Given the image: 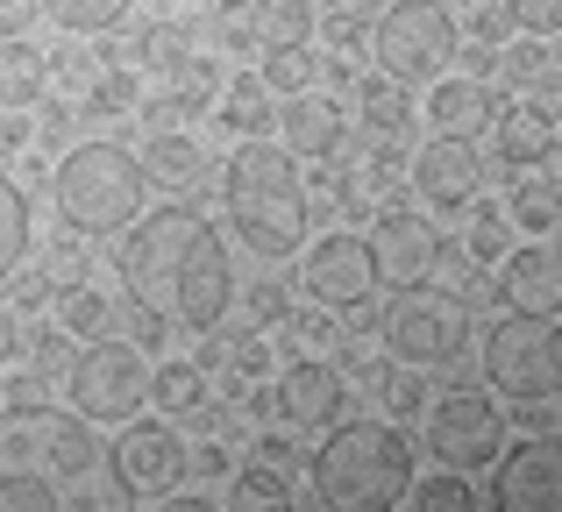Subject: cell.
Listing matches in <instances>:
<instances>
[{
    "mask_svg": "<svg viewBox=\"0 0 562 512\" xmlns=\"http://www.w3.org/2000/svg\"><path fill=\"white\" fill-rule=\"evenodd\" d=\"M114 463H122V477L136 485V499H157V491H171L186 477L192 456H186V434L157 413V420H128L122 442H114Z\"/></svg>",
    "mask_w": 562,
    "mask_h": 512,
    "instance_id": "16",
    "label": "cell"
},
{
    "mask_svg": "<svg viewBox=\"0 0 562 512\" xmlns=\"http://www.w3.org/2000/svg\"><path fill=\"white\" fill-rule=\"evenodd\" d=\"M43 22V0H0V36H29V29Z\"/></svg>",
    "mask_w": 562,
    "mask_h": 512,
    "instance_id": "39",
    "label": "cell"
},
{
    "mask_svg": "<svg viewBox=\"0 0 562 512\" xmlns=\"http://www.w3.org/2000/svg\"><path fill=\"white\" fill-rule=\"evenodd\" d=\"M278 122H285V150H292V157H342L349 122H342V107H335V100H321V93H292Z\"/></svg>",
    "mask_w": 562,
    "mask_h": 512,
    "instance_id": "20",
    "label": "cell"
},
{
    "mask_svg": "<svg viewBox=\"0 0 562 512\" xmlns=\"http://www.w3.org/2000/svg\"><path fill=\"white\" fill-rule=\"evenodd\" d=\"M0 512H136L114 448L71 406H0Z\"/></svg>",
    "mask_w": 562,
    "mask_h": 512,
    "instance_id": "1",
    "label": "cell"
},
{
    "mask_svg": "<svg viewBox=\"0 0 562 512\" xmlns=\"http://www.w3.org/2000/svg\"><path fill=\"white\" fill-rule=\"evenodd\" d=\"M43 50H29V36L0 43V100L8 107H29V100H43Z\"/></svg>",
    "mask_w": 562,
    "mask_h": 512,
    "instance_id": "28",
    "label": "cell"
},
{
    "mask_svg": "<svg viewBox=\"0 0 562 512\" xmlns=\"http://www.w3.org/2000/svg\"><path fill=\"white\" fill-rule=\"evenodd\" d=\"M143 193H150V171L136 150L122 143H79L65 150V164L50 171V207L71 236H122L143 221Z\"/></svg>",
    "mask_w": 562,
    "mask_h": 512,
    "instance_id": "5",
    "label": "cell"
},
{
    "mask_svg": "<svg viewBox=\"0 0 562 512\" xmlns=\"http://www.w3.org/2000/svg\"><path fill=\"white\" fill-rule=\"evenodd\" d=\"M249 306H257V320H285V277H263L249 292Z\"/></svg>",
    "mask_w": 562,
    "mask_h": 512,
    "instance_id": "40",
    "label": "cell"
},
{
    "mask_svg": "<svg viewBox=\"0 0 562 512\" xmlns=\"http://www.w3.org/2000/svg\"><path fill=\"white\" fill-rule=\"evenodd\" d=\"M14 349H22V320H14V306L0 299V371L14 363Z\"/></svg>",
    "mask_w": 562,
    "mask_h": 512,
    "instance_id": "41",
    "label": "cell"
},
{
    "mask_svg": "<svg viewBox=\"0 0 562 512\" xmlns=\"http://www.w3.org/2000/svg\"><path fill=\"white\" fill-rule=\"evenodd\" d=\"M506 236H513V214H498V207L470 214V257L477 263H506Z\"/></svg>",
    "mask_w": 562,
    "mask_h": 512,
    "instance_id": "36",
    "label": "cell"
},
{
    "mask_svg": "<svg viewBox=\"0 0 562 512\" xmlns=\"http://www.w3.org/2000/svg\"><path fill=\"white\" fill-rule=\"evenodd\" d=\"M506 8H513V22H520L527 36H541V43L562 36V0H506Z\"/></svg>",
    "mask_w": 562,
    "mask_h": 512,
    "instance_id": "38",
    "label": "cell"
},
{
    "mask_svg": "<svg viewBox=\"0 0 562 512\" xmlns=\"http://www.w3.org/2000/svg\"><path fill=\"white\" fill-rule=\"evenodd\" d=\"M492 79L513 86V93H535V100H555V93H562V65H555V50H549L541 36L492 50Z\"/></svg>",
    "mask_w": 562,
    "mask_h": 512,
    "instance_id": "21",
    "label": "cell"
},
{
    "mask_svg": "<svg viewBox=\"0 0 562 512\" xmlns=\"http://www.w3.org/2000/svg\"><path fill=\"white\" fill-rule=\"evenodd\" d=\"M29 257V193L0 171V277Z\"/></svg>",
    "mask_w": 562,
    "mask_h": 512,
    "instance_id": "33",
    "label": "cell"
},
{
    "mask_svg": "<svg viewBox=\"0 0 562 512\" xmlns=\"http://www.w3.org/2000/svg\"><path fill=\"white\" fill-rule=\"evenodd\" d=\"M221 207H228V228L263 263H285L306 242V214H314L306 179H300V157H292L285 143L249 136L243 150L228 157V171H221Z\"/></svg>",
    "mask_w": 562,
    "mask_h": 512,
    "instance_id": "3",
    "label": "cell"
},
{
    "mask_svg": "<svg viewBox=\"0 0 562 512\" xmlns=\"http://www.w3.org/2000/svg\"><path fill=\"white\" fill-rule=\"evenodd\" d=\"M65 399L79 420H93V428H128V420H143V406H150V363H143V349L128 342H86L79 356H71L65 371Z\"/></svg>",
    "mask_w": 562,
    "mask_h": 512,
    "instance_id": "8",
    "label": "cell"
},
{
    "mask_svg": "<svg viewBox=\"0 0 562 512\" xmlns=\"http://www.w3.org/2000/svg\"><path fill=\"white\" fill-rule=\"evenodd\" d=\"M243 512H292V499H257V505H243Z\"/></svg>",
    "mask_w": 562,
    "mask_h": 512,
    "instance_id": "44",
    "label": "cell"
},
{
    "mask_svg": "<svg viewBox=\"0 0 562 512\" xmlns=\"http://www.w3.org/2000/svg\"><path fill=\"white\" fill-rule=\"evenodd\" d=\"M384 349L413 371L449 363L463 349V306L456 299H427V292H398V306L384 314Z\"/></svg>",
    "mask_w": 562,
    "mask_h": 512,
    "instance_id": "11",
    "label": "cell"
},
{
    "mask_svg": "<svg viewBox=\"0 0 562 512\" xmlns=\"http://www.w3.org/2000/svg\"><path fill=\"white\" fill-rule=\"evenodd\" d=\"M371 250H378V277L392 292H420L441 263V228L413 207H384L371 228Z\"/></svg>",
    "mask_w": 562,
    "mask_h": 512,
    "instance_id": "15",
    "label": "cell"
},
{
    "mask_svg": "<svg viewBox=\"0 0 562 512\" xmlns=\"http://www.w3.org/2000/svg\"><path fill=\"white\" fill-rule=\"evenodd\" d=\"M314 36V0H249V43L263 50H300Z\"/></svg>",
    "mask_w": 562,
    "mask_h": 512,
    "instance_id": "23",
    "label": "cell"
},
{
    "mask_svg": "<svg viewBox=\"0 0 562 512\" xmlns=\"http://www.w3.org/2000/svg\"><path fill=\"white\" fill-rule=\"evenodd\" d=\"M192 463H200L206 477H235V456H228V448H221V442H206V448H200V456H192Z\"/></svg>",
    "mask_w": 562,
    "mask_h": 512,
    "instance_id": "42",
    "label": "cell"
},
{
    "mask_svg": "<svg viewBox=\"0 0 562 512\" xmlns=\"http://www.w3.org/2000/svg\"><path fill=\"white\" fill-rule=\"evenodd\" d=\"M506 214H513V228H527V236H549L562 221V185L555 179H520L506 193Z\"/></svg>",
    "mask_w": 562,
    "mask_h": 512,
    "instance_id": "30",
    "label": "cell"
},
{
    "mask_svg": "<svg viewBox=\"0 0 562 512\" xmlns=\"http://www.w3.org/2000/svg\"><path fill=\"white\" fill-rule=\"evenodd\" d=\"M128 8H136V0H43V14H50L65 36H108Z\"/></svg>",
    "mask_w": 562,
    "mask_h": 512,
    "instance_id": "31",
    "label": "cell"
},
{
    "mask_svg": "<svg viewBox=\"0 0 562 512\" xmlns=\"http://www.w3.org/2000/svg\"><path fill=\"white\" fill-rule=\"evenodd\" d=\"M157 512H214V499H200V491H165Z\"/></svg>",
    "mask_w": 562,
    "mask_h": 512,
    "instance_id": "43",
    "label": "cell"
},
{
    "mask_svg": "<svg viewBox=\"0 0 562 512\" xmlns=\"http://www.w3.org/2000/svg\"><path fill=\"white\" fill-rule=\"evenodd\" d=\"M427 448L441 456V470H484V463H498V406L470 385L441 391L427 406Z\"/></svg>",
    "mask_w": 562,
    "mask_h": 512,
    "instance_id": "10",
    "label": "cell"
},
{
    "mask_svg": "<svg viewBox=\"0 0 562 512\" xmlns=\"http://www.w3.org/2000/svg\"><path fill=\"white\" fill-rule=\"evenodd\" d=\"M492 512H562V434H527L498 456Z\"/></svg>",
    "mask_w": 562,
    "mask_h": 512,
    "instance_id": "14",
    "label": "cell"
},
{
    "mask_svg": "<svg viewBox=\"0 0 562 512\" xmlns=\"http://www.w3.org/2000/svg\"><path fill=\"white\" fill-rule=\"evenodd\" d=\"M150 399L165 420H186V413H206L214 385H206V363L200 356H179V363H157L150 371Z\"/></svg>",
    "mask_w": 562,
    "mask_h": 512,
    "instance_id": "25",
    "label": "cell"
},
{
    "mask_svg": "<svg viewBox=\"0 0 562 512\" xmlns=\"http://www.w3.org/2000/svg\"><path fill=\"white\" fill-rule=\"evenodd\" d=\"M122 285L128 306L157 314L171 334H214L235 306V263L221 250L214 221L186 200L143 214L122 242Z\"/></svg>",
    "mask_w": 562,
    "mask_h": 512,
    "instance_id": "2",
    "label": "cell"
},
{
    "mask_svg": "<svg viewBox=\"0 0 562 512\" xmlns=\"http://www.w3.org/2000/svg\"><path fill=\"white\" fill-rule=\"evenodd\" d=\"M498 299L513 314H562V250L549 236L506 250V263H498Z\"/></svg>",
    "mask_w": 562,
    "mask_h": 512,
    "instance_id": "17",
    "label": "cell"
},
{
    "mask_svg": "<svg viewBox=\"0 0 562 512\" xmlns=\"http://www.w3.org/2000/svg\"><path fill=\"white\" fill-rule=\"evenodd\" d=\"M484 377L498 385V399L541 406L562 391V320L555 314H506L484 334Z\"/></svg>",
    "mask_w": 562,
    "mask_h": 512,
    "instance_id": "6",
    "label": "cell"
},
{
    "mask_svg": "<svg viewBox=\"0 0 562 512\" xmlns=\"http://www.w3.org/2000/svg\"><path fill=\"white\" fill-rule=\"evenodd\" d=\"M413 193H420L427 214L477 207V193H484V150H477V136H427L420 150H413Z\"/></svg>",
    "mask_w": 562,
    "mask_h": 512,
    "instance_id": "12",
    "label": "cell"
},
{
    "mask_svg": "<svg viewBox=\"0 0 562 512\" xmlns=\"http://www.w3.org/2000/svg\"><path fill=\"white\" fill-rule=\"evenodd\" d=\"M136 107H143V79L128 65L93 71V86H86V114H136Z\"/></svg>",
    "mask_w": 562,
    "mask_h": 512,
    "instance_id": "35",
    "label": "cell"
},
{
    "mask_svg": "<svg viewBox=\"0 0 562 512\" xmlns=\"http://www.w3.org/2000/svg\"><path fill=\"white\" fill-rule=\"evenodd\" d=\"M413 512H477V485H470V470L413 477Z\"/></svg>",
    "mask_w": 562,
    "mask_h": 512,
    "instance_id": "32",
    "label": "cell"
},
{
    "mask_svg": "<svg viewBox=\"0 0 562 512\" xmlns=\"http://www.w3.org/2000/svg\"><path fill=\"white\" fill-rule=\"evenodd\" d=\"M492 150H498V164H513V171L549 164V157H555V114L541 107L535 93H527V100H498Z\"/></svg>",
    "mask_w": 562,
    "mask_h": 512,
    "instance_id": "19",
    "label": "cell"
},
{
    "mask_svg": "<svg viewBox=\"0 0 562 512\" xmlns=\"http://www.w3.org/2000/svg\"><path fill=\"white\" fill-rule=\"evenodd\" d=\"M378 285L384 277H378L371 236H321L314 250L300 257V292L321 306V314H363Z\"/></svg>",
    "mask_w": 562,
    "mask_h": 512,
    "instance_id": "9",
    "label": "cell"
},
{
    "mask_svg": "<svg viewBox=\"0 0 562 512\" xmlns=\"http://www.w3.org/2000/svg\"><path fill=\"white\" fill-rule=\"evenodd\" d=\"M143 171H150L165 193H192V185L214 179V164H206V150L179 128H165V136H150V150H143Z\"/></svg>",
    "mask_w": 562,
    "mask_h": 512,
    "instance_id": "22",
    "label": "cell"
},
{
    "mask_svg": "<svg viewBox=\"0 0 562 512\" xmlns=\"http://www.w3.org/2000/svg\"><path fill=\"white\" fill-rule=\"evenodd\" d=\"M214 93H221V71H214V57H179V65H165V71H157V107L200 114Z\"/></svg>",
    "mask_w": 562,
    "mask_h": 512,
    "instance_id": "26",
    "label": "cell"
},
{
    "mask_svg": "<svg viewBox=\"0 0 562 512\" xmlns=\"http://www.w3.org/2000/svg\"><path fill=\"white\" fill-rule=\"evenodd\" d=\"M384 406H392V420H413V413H427V406H435V399H427V385L413 377V363L384 377Z\"/></svg>",
    "mask_w": 562,
    "mask_h": 512,
    "instance_id": "37",
    "label": "cell"
},
{
    "mask_svg": "<svg viewBox=\"0 0 562 512\" xmlns=\"http://www.w3.org/2000/svg\"><path fill=\"white\" fill-rule=\"evenodd\" d=\"M427 128L435 136H477V128L498 122V100H492V79H477V71H449V79L427 86Z\"/></svg>",
    "mask_w": 562,
    "mask_h": 512,
    "instance_id": "18",
    "label": "cell"
},
{
    "mask_svg": "<svg viewBox=\"0 0 562 512\" xmlns=\"http://www.w3.org/2000/svg\"><path fill=\"white\" fill-rule=\"evenodd\" d=\"M357 122L371 128V136H406L413 128V100H406V79H392V71H363L357 86Z\"/></svg>",
    "mask_w": 562,
    "mask_h": 512,
    "instance_id": "24",
    "label": "cell"
},
{
    "mask_svg": "<svg viewBox=\"0 0 562 512\" xmlns=\"http://www.w3.org/2000/svg\"><path fill=\"white\" fill-rule=\"evenodd\" d=\"M456 50H463V29H456V14L441 8V0H392V8L371 22V57L378 71H392V79H449Z\"/></svg>",
    "mask_w": 562,
    "mask_h": 512,
    "instance_id": "7",
    "label": "cell"
},
{
    "mask_svg": "<svg viewBox=\"0 0 562 512\" xmlns=\"http://www.w3.org/2000/svg\"><path fill=\"white\" fill-rule=\"evenodd\" d=\"M257 71H263V86H271V93H314V71H321V57L314 50H306V43H300V50H263L257 57Z\"/></svg>",
    "mask_w": 562,
    "mask_h": 512,
    "instance_id": "34",
    "label": "cell"
},
{
    "mask_svg": "<svg viewBox=\"0 0 562 512\" xmlns=\"http://www.w3.org/2000/svg\"><path fill=\"white\" fill-rule=\"evenodd\" d=\"M221 122H228L235 136H257V128L271 122V86H263V71H243V79L221 86Z\"/></svg>",
    "mask_w": 562,
    "mask_h": 512,
    "instance_id": "29",
    "label": "cell"
},
{
    "mask_svg": "<svg viewBox=\"0 0 562 512\" xmlns=\"http://www.w3.org/2000/svg\"><path fill=\"white\" fill-rule=\"evenodd\" d=\"M342 406H349V385H342V371H335V363H321V356L285 363V371H278V385H271V413H278V428H292V434H328V428H342Z\"/></svg>",
    "mask_w": 562,
    "mask_h": 512,
    "instance_id": "13",
    "label": "cell"
},
{
    "mask_svg": "<svg viewBox=\"0 0 562 512\" xmlns=\"http://www.w3.org/2000/svg\"><path fill=\"white\" fill-rule=\"evenodd\" d=\"M57 320H65V334H79V342H108L114 334V299L100 285H65Z\"/></svg>",
    "mask_w": 562,
    "mask_h": 512,
    "instance_id": "27",
    "label": "cell"
},
{
    "mask_svg": "<svg viewBox=\"0 0 562 512\" xmlns=\"http://www.w3.org/2000/svg\"><path fill=\"white\" fill-rule=\"evenodd\" d=\"M314 491L328 512H398L413 499V442L398 420H342L314 448Z\"/></svg>",
    "mask_w": 562,
    "mask_h": 512,
    "instance_id": "4",
    "label": "cell"
}]
</instances>
